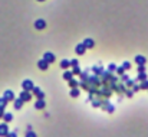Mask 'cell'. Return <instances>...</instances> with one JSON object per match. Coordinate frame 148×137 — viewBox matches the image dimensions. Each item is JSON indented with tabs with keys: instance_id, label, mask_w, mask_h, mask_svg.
<instances>
[{
	"instance_id": "52a82bcc",
	"label": "cell",
	"mask_w": 148,
	"mask_h": 137,
	"mask_svg": "<svg viewBox=\"0 0 148 137\" xmlns=\"http://www.w3.org/2000/svg\"><path fill=\"white\" fill-rule=\"evenodd\" d=\"M33 87H35V85H33V82H32L30 79H25V81L22 82V88H23L25 91H32Z\"/></svg>"
},
{
	"instance_id": "f35d334b",
	"label": "cell",
	"mask_w": 148,
	"mask_h": 137,
	"mask_svg": "<svg viewBox=\"0 0 148 137\" xmlns=\"http://www.w3.org/2000/svg\"><path fill=\"white\" fill-rule=\"evenodd\" d=\"M5 115V108H0V118H3Z\"/></svg>"
},
{
	"instance_id": "ffe728a7",
	"label": "cell",
	"mask_w": 148,
	"mask_h": 137,
	"mask_svg": "<svg viewBox=\"0 0 148 137\" xmlns=\"http://www.w3.org/2000/svg\"><path fill=\"white\" fill-rule=\"evenodd\" d=\"M79 94H81V91H79V88H78V87H76V88H71V97H72V98L79 97Z\"/></svg>"
},
{
	"instance_id": "277c9868",
	"label": "cell",
	"mask_w": 148,
	"mask_h": 137,
	"mask_svg": "<svg viewBox=\"0 0 148 137\" xmlns=\"http://www.w3.org/2000/svg\"><path fill=\"white\" fill-rule=\"evenodd\" d=\"M7 134H9V125L5 121V123L0 124V137H6Z\"/></svg>"
},
{
	"instance_id": "3957f363",
	"label": "cell",
	"mask_w": 148,
	"mask_h": 137,
	"mask_svg": "<svg viewBox=\"0 0 148 137\" xmlns=\"http://www.w3.org/2000/svg\"><path fill=\"white\" fill-rule=\"evenodd\" d=\"M32 94L38 98V100H45V92L39 88V87H33V90H32Z\"/></svg>"
},
{
	"instance_id": "cb8c5ba5",
	"label": "cell",
	"mask_w": 148,
	"mask_h": 137,
	"mask_svg": "<svg viewBox=\"0 0 148 137\" xmlns=\"http://www.w3.org/2000/svg\"><path fill=\"white\" fill-rule=\"evenodd\" d=\"M88 78H89V74H88V69H85V71H82V72H81V81H88Z\"/></svg>"
},
{
	"instance_id": "d590c367",
	"label": "cell",
	"mask_w": 148,
	"mask_h": 137,
	"mask_svg": "<svg viewBox=\"0 0 148 137\" xmlns=\"http://www.w3.org/2000/svg\"><path fill=\"white\" fill-rule=\"evenodd\" d=\"M145 72V65H138V74Z\"/></svg>"
},
{
	"instance_id": "5bb4252c",
	"label": "cell",
	"mask_w": 148,
	"mask_h": 137,
	"mask_svg": "<svg viewBox=\"0 0 148 137\" xmlns=\"http://www.w3.org/2000/svg\"><path fill=\"white\" fill-rule=\"evenodd\" d=\"M91 101H92V107H94V108H98V107H101V105H102V101H104V98L98 97V98H92Z\"/></svg>"
},
{
	"instance_id": "e0dca14e",
	"label": "cell",
	"mask_w": 148,
	"mask_h": 137,
	"mask_svg": "<svg viewBox=\"0 0 148 137\" xmlns=\"http://www.w3.org/2000/svg\"><path fill=\"white\" fill-rule=\"evenodd\" d=\"M61 68L62 69H69L71 68V61L69 59H62L61 61Z\"/></svg>"
},
{
	"instance_id": "836d02e7",
	"label": "cell",
	"mask_w": 148,
	"mask_h": 137,
	"mask_svg": "<svg viewBox=\"0 0 148 137\" xmlns=\"http://www.w3.org/2000/svg\"><path fill=\"white\" fill-rule=\"evenodd\" d=\"M6 137H17V130H15V131H9V134H7Z\"/></svg>"
},
{
	"instance_id": "ab89813d",
	"label": "cell",
	"mask_w": 148,
	"mask_h": 137,
	"mask_svg": "<svg viewBox=\"0 0 148 137\" xmlns=\"http://www.w3.org/2000/svg\"><path fill=\"white\" fill-rule=\"evenodd\" d=\"M36 2H46V0H36Z\"/></svg>"
},
{
	"instance_id": "e575fe53",
	"label": "cell",
	"mask_w": 148,
	"mask_h": 137,
	"mask_svg": "<svg viewBox=\"0 0 148 137\" xmlns=\"http://www.w3.org/2000/svg\"><path fill=\"white\" fill-rule=\"evenodd\" d=\"M78 65H79L78 59H71V66H78Z\"/></svg>"
},
{
	"instance_id": "4fadbf2b",
	"label": "cell",
	"mask_w": 148,
	"mask_h": 137,
	"mask_svg": "<svg viewBox=\"0 0 148 137\" xmlns=\"http://www.w3.org/2000/svg\"><path fill=\"white\" fill-rule=\"evenodd\" d=\"M43 59H46L49 64H53L56 58H55V55H53L52 52H45V55H43Z\"/></svg>"
},
{
	"instance_id": "9c48e42d",
	"label": "cell",
	"mask_w": 148,
	"mask_h": 137,
	"mask_svg": "<svg viewBox=\"0 0 148 137\" xmlns=\"http://www.w3.org/2000/svg\"><path fill=\"white\" fill-rule=\"evenodd\" d=\"M75 52H76V55L82 56V55L86 52V48H85V45H83V43H78V45H76V48H75Z\"/></svg>"
},
{
	"instance_id": "83f0119b",
	"label": "cell",
	"mask_w": 148,
	"mask_h": 137,
	"mask_svg": "<svg viewBox=\"0 0 148 137\" xmlns=\"http://www.w3.org/2000/svg\"><path fill=\"white\" fill-rule=\"evenodd\" d=\"M116 68H118V66H116L115 64H109V65H108V71H109V72H116Z\"/></svg>"
},
{
	"instance_id": "ac0fdd59",
	"label": "cell",
	"mask_w": 148,
	"mask_h": 137,
	"mask_svg": "<svg viewBox=\"0 0 148 137\" xmlns=\"http://www.w3.org/2000/svg\"><path fill=\"white\" fill-rule=\"evenodd\" d=\"M91 71H94L95 72V75H102V72H104V69H102V66L101 65H98V66H92V69Z\"/></svg>"
},
{
	"instance_id": "7a4b0ae2",
	"label": "cell",
	"mask_w": 148,
	"mask_h": 137,
	"mask_svg": "<svg viewBox=\"0 0 148 137\" xmlns=\"http://www.w3.org/2000/svg\"><path fill=\"white\" fill-rule=\"evenodd\" d=\"M88 82H89V85H91V87H99V85L102 84V81L99 79V77H98V75L89 77V78H88Z\"/></svg>"
},
{
	"instance_id": "603a6c76",
	"label": "cell",
	"mask_w": 148,
	"mask_h": 137,
	"mask_svg": "<svg viewBox=\"0 0 148 137\" xmlns=\"http://www.w3.org/2000/svg\"><path fill=\"white\" fill-rule=\"evenodd\" d=\"M3 120H5L6 123H10V121H13V114H12V113H5V115H3Z\"/></svg>"
},
{
	"instance_id": "f1b7e54d",
	"label": "cell",
	"mask_w": 148,
	"mask_h": 137,
	"mask_svg": "<svg viewBox=\"0 0 148 137\" xmlns=\"http://www.w3.org/2000/svg\"><path fill=\"white\" fill-rule=\"evenodd\" d=\"M125 74V69H124V66L121 65V66H118L116 68V75H124Z\"/></svg>"
},
{
	"instance_id": "8d00e7d4",
	"label": "cell",
	"mask_w": 148,
	"mask_h": 137,
	"mask_svg": "<svg viewBox=\"0 0 148 137\" xmlns=\"http://www.w3.org/2000/svg\"><path fill=\"white\" fill-rule=\"evenodd\" d=\"M128 79H129V77H128V75H125V74H124V75H121V81H122V82H126Z\"/></svg>"
},
{
	"instance_id": "4dcf8cb0",
	"label": "cell",
	"mask_w": 148,
	"mask_h": 137,
	"mask_svg": "<svg viewBox=\"0 0 148 137\" xmlns=\"http://www.w3.org/2000/svg\"><path fill=\"white\" fill-rule=\"evenodd\" d=\"M128 98H132V95H134V91L132 90H125V92H124Z\"/></svg>"
},
{
	"instance_id": "d6a6232c",
	"label": "cell",
	"mask_w": 148,
	"mask_h": 137,
	"mask_svg": "<svg viewBox=\"0 0 148 137\" xmlns=\"http://www.w3.org/2000/svg\"><path fill=\"white\" fill-rule=\"evenodd\" d=\"M124 84H125V85H126L128 88H131V87H134L135 81H132V79H128V81H126V82H124Z\"/></svg>"
},
{
	"instance_id": "7402d4cb",
	"label": "cell",
	"mask_w": 148,
	"mask_h": 137,
	"mask_svg": "<svg viewBox=\"0 0 148 137\" xmlns=\"http://www.w3.org/2000/svg\"><path fill=\"white\" fill-rule=\"evenodd\" d=\"M68 85H69V88H76L78 85H79V81H76V79H69L68 81Z\"/></svg>"
},
{
	"instance_id": "9a60e30c",
	"label": "cell",
	"mask_w": 148,
	"mask_h": 137,
	"mask_svg": "<svg viewBox=\"0 0 148 137\" xmlns=\"http://www.w3.org/2000/svg\"><path fill=\"white\" fill-rule=\"evenodd\" d=\"M134 61H135L138 65H145V64H147V59H145V56H142V55H137V56L134 58Z\"/></svg>"
},
{
	"instance_id": "ba28073f",
	"label": "cell",
	"mask_w": 148,
	"mask_h": 137,
	"mask_svg": "<svg viewBox=\"0 0 148 137\" xmlns=\"http://www.w3.org/2000/svg\"><path fill=\"white\" fill-rule=\"evenodd\" d=\"M3 97H5L9 102H13V101H15V98H16V97H15V92H13L12 90H6V91H5V94H3Z\"/></svg>"
},
{
	"instance_id": "6da1fadb",
	"label": "cell",
	"mask_w": 148,
	"mask_h": 137,
	"mask_svg": "<svg viewBox=\"0 0 148 137\" xmlns=\"http://www.w3.org/2000/svg\"><path fill=\"white\" fill-rule=\"evenodd\" d=\"M101 108H102L104 111H106V113H114V111H115V107H114V104H111V102L108 101V98H105V100L102 101V105H101Z\"/></svg>"
},
{
	"instance_id": "7c38bea8",
	"label": "cell",
	"mask_w": 148,
	"mask_h": 137,
	"mask_svg": "<svg viewBox=\"0 0 148 137\" xmlns=\"http://www.w3.org/2000/svg\"><path fill=\"white\" fill-rule=\"evenodd\" d=\"M23 104H25V101L19 97V98H15V101H13V107H15V110H20L22 107H23Z\"/></svg>"
},
{
	"instance_id": "1f68e13d",
	"label": "cell",
	"mask_w": 148,
	"mask_h": 137,
	"mask_svg": "<svg viewBox=\"0 0 148 137\" xmlns=\"http://www.w3.org/2000/svg\"><path fill=\"white\" fill-rule=\"evenodd\" d=\"M25 137H38V134L35 133V131H32V130H29L28 133H26V136Z\"/></svg>"
},
{
	"instance_id": "44dd1931",
	"label": "cell",
	"mask_w": 148,
	"mask_h": 137,
	"mask_svg": "<svg viewBox=\"0 0 148 137\" xmlns=\"http://www.w3.org/2000/svg\"><path fill=\"white\" fill-rule=\"evenodd\" d=\"M144 79H148V78H147V72H141V74H138L135 82H141V81H144Z\"/></svg>"
},
{
	"instance_id": "74e56055",
	"label": "cell",
	"mask_w": 148,
	"mask_h": 137,
	"mask_svg": "<svg viewBox=\"0 0 148 137\" xmlns=\"http://www.w3.org/2000/svg\"><path fill=\"white\" fill-rule=\"evenodd\" d=\"M139 90H141V87H139V85H137V84H134V87H132V91H134V92H138Z\"/></svg>"
},
{
	"instance_id": "d4e9b609",
	"label": "cell",
	"mask_w": 148,
	"mask_h": 137,
	"mask_svg": "<svg viewBox=\"0 0 148 137\" xmlns=\"http://www.w3.org/2000/svg\"><path fill=\"white\" fill-rule=\"evenodd\" d=\"M7 102H9V101H7L5 97H0V108H6Z\"/></svg>"
},
{
	"instance_id": "d6986e66",
	"label": "cell",
	"mask_w": 148,
	"mask_h": 137,
	"mask_svg": "<svg viewBox=\"0 0 148 137\" xmlns=\"http://www.w3.org/2000/svg\"><path fill=\"white\" fill-rule=\"evenodd\" d=\"M62 77H63V79H65V81H69V79H72V78H73V74H72V71H65Z\"/></svg>"
},
{
	"instance_id": "8992f818",
	"label": "cell",
	"mask_w": 148,
	"mask_h": 137,
	"mask_svg": "<svg viewBox=\"0 0 148 137\" xmlns=\"http://www.w3.org/2000/svg\"><path fill=\"white\" fill-rule=\"evenodd\" d=\"M30 92H32V91H25V90H23V91L20 92V95H19V97H20L25 102H28V101H30V100H32V97H33V94H30Z\"/></svg>"
},
{
	"instance_id": "5b68a950",
	"label": "cell",
	"mask_w": 148,
	"mask_h": 137,
	"mask_svg": "<svg viewBox=\"0 0 148 137\" xmlns=\"http://www.w3.org/2000/svg\"><path fill=\"white\" fill-rule=\"evenodd\" d=\"M49 65H50V64H49L46 59H39V61H38V66H39L40 71H48V69H49Z\"/></svg>"
},
{
	"instance_id": "4316f807",
	"label": "cell",
	"mask_w": 148,
	"mask_h": 137,
	"mask_svg": "<svg viewBox=\"0 0 148 137\" xmlns=\"http://www.w3.org/2000/svg\"><path fill=\"white\" fill-rule=\"evenodd\" d=\"M139 87H141V90H148V79H144V81H141Z\"/></svg>"
},
{
	"instance_id": "484cf974",
	"label": "cell",
	"mask_w": 148,
	"mask_h": 137,
	"mask_svg": "<svg viewBox=\"0 0 148 137\" xmlns=\"http://www.w3.org/2000/svg\"><path fill=\"white\" fill-rule=\"evenodd\" d=\"M81 72H82V71H81L79 65H78V66H72V74H73V75H81Z\"/></svg>"
},
{
	"instance_id": "2e32d148",
	"label": "cell",
	"mask_w": 148,
	"mask_h": 137,
	"mask_svg": "<svg viewBox=\"0 0 148 137\" xmlns=\"http://www.w3.org/2000/svg\"><path fill=\"white\" fill-rule=\"evenodd\" d=\"M45 105H46V101H45V100H36V102H35V108H36V110H43Z\"/></svg>"
},
{
	"instance_id": "8fae6325",
	"label": "cell",
	"mask_w": 148,
	"mask_h": 137,
	"mask_svg": "<svg viewBox=\"0 0 148 137\" xmlns=\"http://www.w3.org/2000/svg\"><path fill=\"white\" fill-rule=\"evenodd\" d=\"M82 43L85 45L86 49H94V46H95V42H94V39H91V38H86Z\"/></svg>"
},
{
	"instance_id": "30bf717a",
	"label": "cell",
	"mask_w": 148,
	"mask_h": 137,
	"mask_svg": "<svg viewBox=\"0 0 148 137\" xmlns=\"http://www.w3.org/2000/svg\"><path fill=\"white\" fill-rule=\"evenodd\" d=\"M35 28H36L38 31L45 29V28H46V20H43V19H38V20L35 22Z\"/></svg>"
},
{
	"instance_id": "f546056e",
	"label": "cell",
	"mask_w": 148,
	"mask_h": 137,
	"mask_svg": "<svg viewBox=\"0 0 148 137\" xmlns=\"http://www.w3.org/2000/svg\"><path fill=\"white\" fill-rule=\"evenodd\" d=\"M122 66H124V69H125V71H129V69H131V64H129L128 61H125V62L122 64Z\"/></svg>"
}]
</instances>
